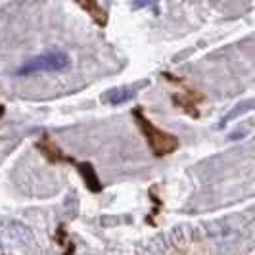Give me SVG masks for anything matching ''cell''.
I'll return each mask as SVG.
<instances>
[{
  "mask_svg": "<svg viewBox=\"0 0 255 255\" xmlns=\"http://www.w3.org/2000/svg\"><path fill=\"white\" fill-rule=\"evenodd\" d=\"M132 117H134L136 125L140 128L142 136L146 138V142H148V146H150V150H152V153L155 157H165V155H171L173 152L179 150L180 146L179 138L175 134L163 130V128L155 127L152 121L146 117L142 108H136L132 112Z\"/></svg>",
  "mask_w": 255,
  "mask_h": 255,
  "instance_id": "6da1fadb",
  "label": "cell"
},
{
  "mask_svg": "<svg viewBox=\"0 0 255 255\" xmlns=\"http://www.w3.org/2000/svg\"><path fill=\"white\" fill-rule=\"evenodd\" d=\"M69 56L65 52L60 50H54V52H44L40 56H35L31 60H27L25 64L21 65L15 75L17 77H23V75H33V73H40V71H62L69 65Z\"/></svg>",
  "mask_w": 255,
  "mask_h": 255,
  "instance_id": "7a4b0ae2",
  "label": "cell"
},
{
  "mask_svg": "<svg viewBox=\"0 0 255 255\" xmlns=\"http://www.w3.org/2000/svg\"><path fill=\"white\" fill-rule=\"evenodd\" d=\"M37 148L38 152L42 153L50 163H67V165H75L77 161L73 159V157H69V155H65L64 152H62V148L56 144V142L52 140L50 136H44L42 140L37 142Z\"/></svg>",
  "mask_w": 255,
  "mask_h": 255,
  "instance_id": "3957f363",
  "label": "cell"
},
{
  "mask_svg": "<svg viewBox=\"0 0 255 255\" xmlns=\"http://www.w3.org/2000/svg\"><path fill=\"white\" fill-rule=\"evenodd\" d=\"M204 100V96L196 90H192L190 87H184L182 94H173V104L180 108L182 112H186L188 115H192L194 119L200 117V110H198V104Z\"/></svg>",
  "mask_w": 255,
  "mask_h": 255,
  "instance_id": "277c9868",
  "label": "cell"
},
{
  "mask_svg": "<svg viewBox=\"0 0 255 255\" xmlns=\"http://www.w3.org/2000/svg\"><path fill=\"white\" fill-rule=\"evenodd\" d=\"M79 4V8L83 12H87L90 15V19L96 23L98 27L108 25V12L102 8V4L98 0H75Z\"/></svg>",
  "mask_w": 255,
  "mask_h": 255,
  "instance_id": "5b68a950",
  "label": "cell"
},
{
  "mask_svg": "<svg viewBox=\"0 0 255 255\" xmlns=\"http://www.w3.org/2000/svg\"><path fill=\"white\" fill-rule=\"evenodd\" d=\"M77 165V171H79V175L83 177V182H85V186L89 188L92 194H98V192H102V182L98 179V175H96V171H94V167L92 163L89 161H81V163H75Z\"/></svg>",
  "mask_w": 255,
  "mask_h": 255,
  "instance_id": "8992f818",
  "label": "cell"
},
{
  "mask_svg": "<svg viewBox=\"0 0 255 255\" xmlns=\"http://www.w3.org/2000/svg\"><path fill=\"white\" fill-rule=\"evenodd\" d=\"M134 90L130 89H117V90H112L108 96H106V100L110 104H125L128 100H132L134 98Z\"/></svg>",
  "mask_w": 255,
  "mask_h": 255,
  "instance_id": "52a82bcc",
  "label": "cell"
},
{
  "mask_svg": "<svg viewBox=\"0 0 255 255\" xmlns=\"http://www.w3.org/2000/svg\"><path fill=\"white\" fill-rule=\"evenodd\" d=\"M157 0H130L132 8L134 10H140V8H148V6H155Z\"/></svg>",
  "mask_w": 255,
  "mask_h": 255,
  "instance_id": "ba28073f",
  "label": "cell"
},
{
  "mask_svg": "<svg viewBox=\"0 0 255 255\" xmlns=\"http://www.w3.org/2000/svg\"><path fill=\"white\" fill-rule=\"evenodd\" d=\"M2 115H4V106L0 104V117H2Z\"/></svg>",
  "mask_w": 255,
  "mask_h": 255,
  "instance_id": "9c48e42d",
  "label": "cell"
}]
</instances>
